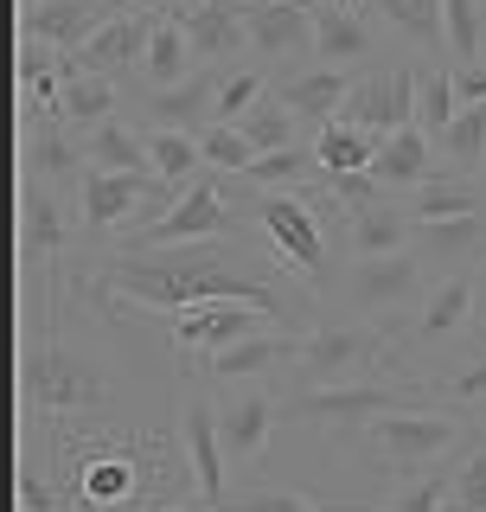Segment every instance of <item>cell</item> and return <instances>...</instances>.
I'll list each match as a JSON object with an SVG mask.
<instances>
[{
	"mask_svg": "<svg viewBox=\"0 0 486 512\" xmlns=\"http://www.w3.org/2000/svg\"><path fill=\"white\" fill-rule=\"evenodd\" d=\"M84 301L103 308L109 320H141V314H186L199 301H256L269 308L282 327H301V314L288 308V295L263 276H243L231 269L224 244H173V250H116L109 244L96 256L90 282H84Z\"/></svg>",
	"mask_w": 486,
	"mask_h": 512,
	"instance_id": "6da1fadb",
	"label": "cell"
},
{
	"mask_svg": "<svg viewBox=\"0 0 486 512\" xmlns=\"http://www.w3.org/2000/svg\"><path fill=\"white\" fill-rule=\"evenodd\" d=\"M20 397L32 416L45 423H84V416H103L116 384H109V365L84 352L64 327L45 333V346H26V365H20Z\"/></svg>",
	"mask_w": 486,
	"mask_h": 512,
	"instance_id": "7a4b0ae2",
	"label": "cell"
},
{
	"mask_svg": "<svg viewBox=\"0 0 486 512\" xmlns=\"http://www.w3.org/2000/svg\"><path fill=\"white\" fill-rule=\"evenodd\" d=\"M359 436H365V461L378 474H423V468H435V461L461 455V448L480 436V416L442 404V397H423V404L371 416Z\"/></svg>",
	"mask_w": 486,
	"mask_h": 512,
	"instance_id": "3957f363",
	"label": "cell"
},
{
	"mask_svg": "<svg viewBox=\"0 0 486 512\" xmlns=\"http://www.w3.org/2000/svg\"><path fill=\"white\" fill-rule=\"evenodd\" d=\"M391 359H403V340H397V327H384V320H365V314L314 320V327L301 333V352H295V391L391 372Z\"/></svg>",
	"mask_w": 486,
	"mask_h": 512,
	"instance_id": "277c9868",
	"label": "cell"
},
{
	"mask_svg": "<svg viewBox=\"0 0 486 512\" xmlns=\"http://www.w3.org/2000/svg\"><path fill=\"white\" fill-rule=\"evenodd\" d=\"M429 282H435L429 256L416 244H403V250H378V256H352L339 295H346L352 314L384 320V327H397V340H403V327H410V314L423 308Z\"/></svg>",
	"mask_w": 486,
	"mask_h": 512,
	"instance_id": "5b68a950",
	"label": "cell"
},
{
	"mask_svg": "<svg viewBox=\"0 0 486 512\" xmlns=\"http://www.w3.org/2000/svg\"><path fill=\"white\" fill-rule=\"evenodd\" d=\"M423 397H435V384L423 372H403V378H346V384H314V391H288V416L307 429H359L371 423V416L384 410H403V404H423Z\"/></svg>",
	"mask_w": 486,
	"mask_h": 512,
	"instance_id": "8992f818",
	"label": "cell"
},
{
	"mask_svg": "<svg viewBox=\"0 0 486 512\" xmlns=\"http://www.w3.org/2000/svg\"><path fill=\"white\" fill-rule=\"evenodd\" d=\"M250 212L263 218V231L275 237L288 276H301L307 288H327V276H333V263H327L333 244H327V224H320V212H314V186H307V192L250 186Z\"/></svg>",
	"mask_w": 486,
	"mask_h": 512,
	"instance_id": "52a82bcc",
	"label": "cell"
},
{
	"mask_svg": "<svg viewBox=\"0 0 486 512\" xmlns=\"http://www.w3.org/2000/svg\"><path fill=\"white\" fill-rule=\"evenodd\" d=\"M231 199H224V173L205 167L192 186H180V199L160 212L135 244H116V250H173V244H212V237H231Z\"/></svg>",
	"mask_w": 486,
	"mask_h": 512,
	"instance_id": "ba28073f",
	"label": "cell"
},
{
	"mask_svg": "<svg viewBox=\"0 0 486 512\" xmlns=\"http://www.w3.org/2000/svg\"><path fill=\"white\" fill-rule=\"evenodd\" d=\"M416 84H423V64H416V58L352 71V90H346V109H339V122L371 128V135H391V128L416 122Z\"/></svg>",
	"mask_w": 486,
	"mask_h": 512,
	"instance_id": "9c48e42d",
	"label": "cell"
},
{
	"mask_svg": "<svg viewBox=\"0 0 486 512\" xmlns=\"http://www.w3.org/2000/svg\"><path fill=\"white\" fill-rule=\"evenodd\" d=\"M314 7L320 0H250V64H263L269 77L301 71L314 58Z\"/></svg>",
	"mask_w": 486,
	"mask_h": 512,
	"instance_id": "30bf717a",
	"label": "cell"
},
{
	"mask_svg": "<svg viewBox=\"0 0 486 512\" xmlns=\"http://www.w3.org/2000/svg\"><path fill=\"white\" fill-rule=\"evenodd\" d=\"M180 442H186V468L192 480H199V500L205 506H224L231 493H224V436H218V397H212V384H186V397H180Z\"/></svg>",
	"mask_w": 486,
	"mask_h": 512,
	"instance_id": "8fae6325",
	"label": "cell"
},
{
	"mask_svg": "<svg viewBox=\"0 0 486 512\" xmlns=\"http://www.w3.org/2000/svg\"><path fill=\"white\" fill-rule=\"evenodd\" d=\"M282 410H288V404L269 391V384L243 378V384H237V397H224V404H218V436H224V455H231L237 468H256V461L269 455L275 429H282Z\"/></svg>",
	"mask_w": 486,
	"mask_h": 512,
	"instance_id": "7c38bea8",
	"label": "cell"
},
{
	"mask_svg": "<svg viewBox=\"0 0 486 512\" xmlns=\"http://www.w3.org/2000/svg\"><path fill=\"white\" fill-rule=\"evenodd\" d=\"M160 186V173H128V167H90L77 186V218L90 237H116L128 218L141 212V199Z\"/></svg>",
	"mask_w": 486,
	"mask_h": 512,
	"instance_id": "4fadbf2b",
	"label": "cell"
},
{
	"mask_svg": "<svg viewBox=\"0 0 486 512\" xmlns=\"http://www.w3.org/2000/svg\"><path fill=\"white\" fill-rule=\"evenodd\" d=\"M378 20L371 13H352L339 0H320L314 7V64H339V71H371L384 64V45H378Z\"/></svg>",
	"mask_w": 486,
	"mask_h": 512,
	"instance_id": "5bb4252c",
	"label": "cell"
},
{
	"mask_svg": "<svg viewBox=\"0 0 486 512\" xmlns=\"http://www.w3.org/2000/svg\"><path fill=\"white\" fill-rule=\"evenodd\" d=\"M474 288H480V269H448V276H435L429 295H423V308H416L410 327H403V352L455 340L467 320H474Z\"/></svg>",
	"mask_w": 486,
	"mask_h": 512,
	"instance_id": "9a60e30c",
	"label": "cell"
},
{
	"mask_svg": "<svg viewBox=\"0 0 486 512\" xmlns=\"http://www.w3.org/2000/svg\"><path fill=\"white\" fill-rule=\"evenodd\" d=\"M218 84H224V64H199L192 77L167 90H148V103H141V128H186V135H199V128L218 122Z\"/></svg>",
	"mask_w": 486,
	"mask_h": 512,
	"instance_id": "2e32d148",
	"label": "cell"
},
{
	"mask_svg": "<svg viewBox=\"0 0 486 512\" xmlns=\"http://www.w3.org/2000/svg\"><path fill=\"white\" fill-rule=\"evenodd\" d=\"M243 13H250V0H186L173 20L192 32L199 64H237L250 52V20Z\"/></svg>",
	"mask_w": 486,
	"mask_h": 512,
	"instance_id": "e0dca14e",
	"label": "cell"
},
{
	"mask_svg": "<svg viewBox=\"0 0 486 512\" xmlns=\"http://www.w3.org/2000/svg\"><path fill=\"white\" fill-rule=\"evenodd\" d=\"M148 32H154V13H109L103 26L77 45V71H96V77H135L141 71V52H148Z\"/></svg>",
	"mask_w": 486,
	"mask_h": 512,
	"instance_id": "ac0fdd59",
	"label": "cell"
},
{
	"mask_svg": "<svg viewBox=\"0 0 486 512\" xmlns=\"http://www.w3.org/2000/svg\"><path fill=\"white\" fill-rule=\"evenodd\" d=\"M295 352H301V327H263V333H250V340L218 346L212 359L199 365V378L205 384H243V378L275 372V365H295Z\"/></svg>",
	"mask_w": 486,
	"mask_h": 512,
	"instance_id": "d6986e66",
	"label": "cell"
},
{
	"mask_svg": "<svg viewBox=\"0 0 486 512\" xmlns=\"http://www.w3.org/2000/svg\"><path fill=\"white\" fill-rule=\"evenodd\" d=\"M442 167H448L442 141H435L423 122H403V128H391V135H378V154H371V173H378L391 192L423 186L429 173H442Z\"/></svg>",
	"mask_w": 486,
	"mask_h": 512,
	"instance_id": "ffe728a7",
	"label": "cell"
},
{
	"mask_svg": "<svg viewBox=\"0 0 486 512\" xmlns=\"http://www.w3.org/2000/svg\"><path fill=\"white\" fill-rule=\"evenodd\" d=\"M410 244L429 256L435 276H448V269H480V256H486V205L480 212H455V218H423Z\"/></svg>",
	"mask_w": 486,
	"mask_h": 512,
	"instance_id": "44dd1931",
	"label": "cell"
},
{
	"mask_svg": "<svg viewBox=\"0 0 486 512\" xmlns=\"http://www.w3.org/2000/svg\"><path fill=\"white\" fill-rule=\"evenodd\" d=\"M346 90H352V71H339V64H301V71L275 77V96H282L307 128L333 122L339 109H346Z\"/></svg>",
	"mask_w": 486,
	"mask_h": 512,
	"instance_id": "7402d4cb",
	"label": "cell"
},
{
	"mask_svg": "<svg viewBox=\"0 0 486 512\" xmlns=\"http://www.w3.org/2000/svg\"><path fill=\"white\" fill-rule=\"evenodd\" d=\"M416 237V218L403 205V192H384L371 205H352L346 218V263L352 256H378V250H403Z\"/></svg>",
	"mask_w": 486,
	"mask_h": 512,
	"instance_id": "603a6c76",
	"label": "cell"
},
{
	"mask_svg": "<svg viewBox=\"0 0 486 512\" xmlns=\"http://www.w3.org/2000/svg\"><path fill=\"white\" fill-rule=\"evenodd\" d=\"M103 20H109V0H32V7H20L26 39H45L58 52H77Z\"/></svg>",
	"mask_w": 486,
	"mask_h": 512,
	"instance_id": "cb8c5ba5",
	"label": "cell"
},
{
	"mask_svg": "<svg viewBox=\"0 0 486 512\" xmlns=\"http://www.w3.org/2000/svg\"><path fill=\"white\" fill-rule=\"evenodd\" d=\"M26 173L32 180H45V186H84V173H90V148H84V135H77L71 122H58L52 128H26Z\"/></svg>",
	"mask_w": 486,
	"mask_h": 512,
	"instance_id": "d4e9b609",
	"label": "cell"
},
{
	"mask_svg": "<svg viewBox=\"0 0 486 512\" xmlns=\"http://www.w3.org/2000/svg\"><path fill=\"white\" fill-rule=\"evenodd\" d=\"M20 250H26V263H64V250H71V224H64V205H58V192L39 180L26 186V199H20Z\"/></svg>",
	"mask_w": 486,
	"mask_h": 512,
	"instance_id": "484cf974",
	"label": "cell"
},
{
	"mask_svg": "<svg viewBox=\"0 0 486 512\" xmlns=\"http://www.w3.org/2000/svg\"><path fill=\"white\" fill-rule=\"evenodd\" d=\"M199 71V52H192V32L173 20V13H154V32H148V52H141V90H167L180 77Z\"/></svg>",
	"mask_w": 486,
	"mask_h": 512,
	"instance_id": "4316f807",
	"label": "cell"
},
{
	"mask_svg": "<svg viewBox=\"0 0 486 512\" xmlns=\"http://www.w3.org/2000/svg\"><path fill=\"white\" fill-rule=\"evenodd\" d=\"M371 20L391 39L416 45L423 58H448V32H442V0H371Z\"/></svg>",
	"mask_w": 486,
	"mask_h": 512,
	"instance_id": "83f0119b",
	"label": "cell"
},
{
	"mask_svg": "<svg viewBox=\"0 0 486 512\" xmlns=\"http://www.w3.org/2000/svg\"><path fill=\"white\" fill-rule=\"evenodd\" d=\"M135 487H141V461L128 448H96L77 468V500L84 506H128Z\"/></svg>",
	"mask_w": 486,
	"mask_h": 512,
	"instance_id": "f1b7e54d",
	"label": "cell"
},
{
	"mask_svg": "<svg viewBox=\"0 0 486 512\" xmlns=\"http://www.w3.org/2000/svg\"><path fill=\"white\" fill-rule=\"evenodd\" d=\"M237 180H243V186H282V192H307V186H327V167H320L314 135H307V141H288V148L256 154L250 167L237 173Z\"/></svg>",
	"mask_w": 486,
	"mask_h": 512,
	"instance_id": "f546056e",
	"label": "cell"
},
{
	"mask_svg": "<svg viewBox=\"0 0 486 512\" xmlns=\"http://www.w3.org/2000/svg\"><path fill=\"white\" fill-rule=\"evenodd\" d=\"M403 205H410V218H416V224H423V218L480 212V205H486V180H480V173H455V167H442V173H429L423 186L403 192Z\"/></svg>",
	"mask_w": 486,
	"mask_h": 512,
	"instance_id": "4dcf8cb0",
	"label": "cell"
},
{
	"mask_svg": "<svg viewBox=\"0 0 486 512\" xmlns=\"http://www.w3.org/2000/svg\"><path fill=\"white\" fill-rule=\"evenodd\" d=\"M109 116H122V103H116V77L77 71V58H71V77H64V96H58V122H71L77 135H90V128H96V122H109Z\"/></svg>",
	"mask_w": 486,
	"mask_h": 512,
	"instance_id": "1f68e13d",
	"label": "cell"
},
{
	"mask_svg": "<svg viewBox=\"0 0 486 512\" xmlns=\"http://www.w3.org/2000/svg\"><path fill=\"white\" fill-rule=\"evenodd\" d=\"M84 148H90V167H128V173H154V160H148V135H141L128 116H109V122H96L90 135H84Z\"/></svg>",
	"mask_w": 486,
	"mask_h": 512,
	"instance_id": "d6a6232c",
	"label": "cell"
},
{
	"mask_svg": "<svg viewBox=\"0 0 486 512\" xmlns=\"http://www.w3.org/2000/svg\"><path fill=\"white\" fill-rule=\"evenodd\" d=\"M314 154H320V167H327V180H333V173H365L371 154H378V135L333 116V122L314 128Z\"/></svg>",
	"mask_w": 486,
	"mask_h": 512,
	"instance_id": "836d02e7",
	"label": "cell"
},
{
	"mask_svg": "<svg viewBox=\"0 0 486 512\" xmlns=\"http://www.w3.org/2000/svg\"><path fill=\"white\" fill-rule=\"evenodd\" d=\"M141 135H148V160H154V173L167 186H192L205 173L199 135H186V128H141Z\"/></svg>",
	"mask_w": 486,
	"mask_h": 512,
	"instance_id": "e575fe53",
	"label": "cell"
},
{
	"mask_svg": "<svg viewBox=\"0 0 486 512\" xmlns=\"http://www.w3.org/2000/svg\"><path fill=\"white\" fill-rule=\"evenodd\" d=\"M435 141H442V160L455 173H480V180H486V103H467Z\"/></svg>",
	"mask_w": 486,
	"mask_h": 512,
	"instance_id": "d590c367",
	"label": "cell"
},
{
	"mask_svg": "<svg viewBox=\"0 0 486 512\" xmlns=\"http://www.w3.org/2000/svg\"><path fill=\"white\" fill-rule=\"evenodd\" d=\"M237 128L250 135V148H256V154L288 148V141H307V135H314V128H307V122H301V116H295V109H288L275 90H269V96H263V103H256V109H250V116H243Z\"/></svg>",
	"mask_w": 486,
	"mask_h": 512,
	"instance_id": "8d00e7d4",
	"label": "cell"
},
{
	"mask_svg": "<svg viewBox=\"0 0 486 512\" xmlns=\"http://www.w3.org/2000/svg\"><path fill=\"white\" fill-rule=\"evenodd\" d=\"M442 32H448V64H480L486 58V0H442Z\"/></svg>",
	"mask_w": 486,
	"mask_h": 512,
	"instance_id": "74e56055",
	"label": "cell"
},
{
	"mask_svg": "<svg viewBox=\"0 0 486 512\" xmlns=\"http://www.w3.org/2000/svg\"><path fill=\"white\" fill-rule=\"evenodd\" d=\"M461 116V96H455V64H423V84H416V122L429 128V135H442L448 122Z\"/></svg>",
	"mask_w": 486,
	"mask_h": 512,
	"instance_id": "f35d334b",
	"label": "cell"
},
{
	"mask_svg": "<svg viewBox=\"0 0 486 512\" xmlns=\"http://www.w3.org/2000/svg\"><path fill=\"white\" fill-rule=\"evenodd\" d=\"M269 90H275V77L263 71V64H224V84H218V122H243Z\"/></svg>",
	"mask_w": 486,
	"mask_h": 512,
	"instance_id": "ab89813d",
	"label": "cell"
},
{
	"mask_svg": "<svg viewBox=\"0 0 486 512\" xmlns=\"http://www.w3.org/2000/svg\"><path fill=\"white\" fill-rule=\"evenodd\" d=\"M448 493H455V455L435 461V468H423V474H403V487L391 493V506L397 512H435V506H448Z\"/></svg>",
	"mask_w": 486,
	"mask_h": 512,
	"instance_id": "60d3db41",
	"label": "cell"
},
{
	"mask_svg": "<svg viewBox=\"0 0 486 512\" xmlns=\"http://www.w3.org/2000/svg\"><path fill=\"white\" fill-rule=\"evenodd\" d=\"M448 506H461V512H486V429L455 455V493H448Z\"/></svg>",
	"mask_w": 486,
	"mask_h": 512,
	"instance_id": "b9f144b4",
	"label": "cell"
},
{
	"mask_svg": "<svg viewBox=\"0 0 486 512\" xmlns=\"http://www.w3.org/2000/svg\"><path fill=\"white\" fill-rule=\"evenodd\" d=\"M199 148H205V167H218V173H243V167L256 160L250 135H243L237 122H212V128H199Z\"/></svg>",
	"mask_w": 486,
	"mask_h": 512,
	"instance_id": "7bdbcfd3",
	"label": "cell"
},
{
	"mask_svg": "<svg viewBox=\"0 0 486 512\" xmlns=\"http://www.w3.org/2000/svg\"><path fill=\"white\" fill-rule=\"evenodd\" d=\"M435 384V397L442 404H455V410H486V352L480 359H467V365H455V372H442V378H429Z\"/></svg>",
	"mask_w": 486,
	"mask_h": 512,
	"instance_id": "ee69618b",
	"label": "cell"
},
{
	"mask_svg": "<svg viewBox=\"0 0 486 512\" xmlns=\"http://www.w3.org/2000/svg\"><path fill=\"white\" fill-rule=\"evenodd\" d=\"M455 96L467 103H486V64H455Z\"/></svg>",
	"mask_w": 486,
	"mask_h": 512,
	"instance_id": "f6af8a7d",
	"label": "cell"
},
{
	"mask_svg": "<svg viewBox=\"0 0 486 512\" xmlns=\"http://www.w3.org/2000/svg\"><path fill=\"white\" fill-rule=\"evenodd\" d=\"M243 506H314L307 487H263V493H243Z\"/></svg>",
	"mask_w": 486,
	"mask_h": 512,
	"instance_id": "bcb514c9",
	"label": "cell"
},
{
	"mask_svg": "<svg viewBox=\"0 0 486 512\" xmlns=\"http://www.w3.org/2000/svg\"><path fill=\"white\" fill-rule=\"evenodd\" d=\"M186 0H109V13H180Z\"/></svg>",
	"mask_w": 486,
	"mask_h": 512,
	"instance_id": "7dc6e473",
	"label": "cell"
},
{
	"mask_svg": "<svg viewBox=\"0 0 486 512\" xmlns=\"http://www.w3.org/2000/svg\"><path fill=\"white\" fill-rule=\"evenodd\" d=\"M474 327H486V263H480V288H474Z\"/></svg>",
	"mask_w": 486,
	"mask_h": 512,
	"instance_id": "c3c4849f",
	"label": "cell"
},
{
	"mask_svg": "<svg viewBox=\"0 0 486 512\" xmlns=\"http://www.w3.org/2000/svg\"><path fill=\"white\" fill-rule=\"evenodd\" d=\"M339 7H352V13H365V7H371V0H339Z\"/></svg>",
	"mask_w": 486,
	"mask_h": 512,
	"instance_id": "681fc988",
	"label": "cell"
},
{
	"mask_svg": "<svg viewBox=\"0 0 486 512\" xmlns=\"http://www.w3.org/2000/svg\"><path fill=\"white\" fill-rule=\"evenodd\" d=\"M480 429H486V410H480Z\"/></svg>",
	"mask_w": 486,
	"mask_h": 512,
	"instance_id": "f907efd6",
	"label": "cell"
},
{
	"mask_svg": "<svg viewBox=\"0 0 486 512\" xmlns=\"http://www.w3.org/2000/svg\"><path fill=\"white\" fill-rule=\"evenodd\" d=\"M26 7H32V0H26Z\"/></svg>",
	"mask_w": 486,
	"mask_h": 512,
	"instance_id": "816d5d0a",
	"label": "cell"
}]
</instances>
